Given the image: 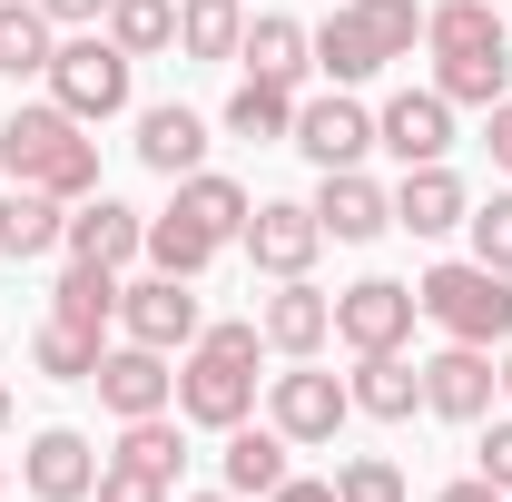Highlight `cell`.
<instances>
[{
    "mask_svg": "<svg viewBox=\"0 0 512 502\" xmlns=\"http://www.w3.org/2000/svg\"><path fill=\"white\" fill-rule=\"evenodd\" d=\"M109 463H138V473H158V483H178V463H188V443H178V424L168 414H138V424H119V453Z\"/></svg>",
    "mask_w": 512,
    "mask_h": 502,
    "instance_id": "d6a6232c",
    "label": "cell"
},
{
    "mask_svg": "<svg viewBox=\"0 0 512 502\" xmlns=\"http://www.w3.org/2000/svg\"><path fill=\"white\" fill-rule=\"evenodd\" d=\"M188 502H247V493H227V483H217V493H188Z\"/></svg>",
    "mask_w": 512,
    "mask_h": 502,
    "instance_id": "7bdbcfd3",
    "label": "cell"
},
{
    "mask_svg": "<svg viewBox=\"0 0 512 502\" xmlns=\"http://www.w3.org/2000/svg\"><path fill=\"white\" fill-rule=\"evenodd\" d=\"M286 453H296V443L276 434V424H237V434H227V453H217V473H227V493H247V502H266L276 493V483H286Z\"/></svg>",
    "mask_w": 512,
    "mask_h": 502,
    "instance_id": "cb8c5ba5",
    "label": "cell"
},
{
    "mask_svg": "<svg viewBox=\"0 0 512 502\" xmlns=\"http://www.w3.org/2000/svg\"><path fill=\"white\" fill-rule=\"evenodd\" d=\"M237 69H247V79H276V89H306V69H316V30L286 20V10H256L247 40H237Z\"/></svg>",
    "mask_w": 512,
    "mask_h": 502,
    "instance_id": "ffe728a7",
    "label": "cell"
},
{
    "mask_svg": "<svg viewBox=\"0 0 512 502\" xmlns=\"http://www.w3.org/2000/svg\"><path fill=\"white\" fill-rule=\"evenodd\" d=\"M375 148L394 158V168H434V158H453V99L424 79V89H394L375 109Z\"/></svg>",
    "mask_w": 512,
    "mask_h": 502,
    "instance_id": "7c38bea8",
    "label": "cell"
},
{
    "mask_svg": "<svg viewBox=\"0 0 512 502\" xmlns=\"http://www.w3.org/2000/svg\"><path fill=\"white\" fill-rule=\"evenodd\" d=\"M197 325H207V306H197V286L188 276H119V335L128 345H158V355H188L197 345Z\"/></svg>",
    "mask_w": 512,
    "mask_h": 502,
    "instance_id": "ba28073f",
    "label": "cell"
},
{
    "mask_svg": "<svg viewBox=\"0 0 512 502\" xmlns=\"http://www.w3.org/2000/svg\"><path fill=\"white\" fill-rule=\"evenodd\" d=\"M266 424L296 443V453H316V443H335L355 424V394H345V375H325L316 355H296L286 375H266Z\"/></svg>",
    "mask_w": 512,
    "mask_h": 502,
    "instance_id": "52a82bcc",
    "label": "cell"
},
{
    "mask_svg": "<svg viewBox=\"0 0 512 502\" xmlns=\"http://www.w3.org/2000/svg\"><path fill=\"white\" fill-rule=\"evenodd\" d=\"M237 247H247L256 276H306L316 247H325V227H316V207H306V197H256L247 227H237Z\"/></svg>",
    "mask_w": 512,
    "mask_h": 502,
    "instance_id": "30bf717a",
    "label": "cell"
},
{
    "mask_svg": "<svg viewBox=\"0 0 512 502\" xmlns=\"http://www.w3.org/2000/svg\"><path fill=\"white\" fill-rule=\"evenodd\" d=\"M60 247H69V266H109V276H128L138 256H148V217L128 207V197H79L69 207V227H60Z\"/></svg>",
    "mask_w": 512,
    "mask_h": 502,
    "instance_id": "4fadbf2b",
    "label": "cell"
},
{
    "mask_svg": "<svg viewBox=\"0 0 512 502\" xmlns=\"http://www.w3.org/2000/svg\"><path fill=\"white\" fill-rule=\"evenodd\" d=\"M99 443L79 434V424H40L30 434V453H20V483H30V502H89L99 493Z\"/></svg>",
    "mask_w": 512,
    "mask_h": 502,
    "instance_id": "9a60e30c",
    "label": "cell"
},
{
    "mask_svg": "<svg viewBox=\"0 0 512 502\" xmlns=\"http://www.w3.org/2000/svg\"><path fill=\"white\" fill-rule=\"evenodd\" d=\"M424 50H434V89L453 109L512 99V30L493 0H424Z\"/></svg>",
    "mask_w": 512,
    "mask_h": 502,
    "instance_id": "6da1fadb",
    "label": "cell"
},
{
    "mask_svg": "<svg viewBox=\"0 0 512 502\" xmlns=\"http://www.w3.org/2000/svg\"><path fill=\"white\" fill-rule=\"evenodd\" d=\"M0 493H10V463H0Z\"/></svg>",
    "mask_w": 512,
    "mask_h": 502,
    "instance_id": "f6af8a7d",
    "label": "cell"
},
{
    "mask_svg": "<svg viewBox=\"0 0 512 502\" xmlns=\"http://www.w3.org/2000/svg\"><path fill=\"white\" fill-rule=\"evenodd\" d=\"M335 502H414V493H404V463L394 453H345L335 463Z\"/></svg>",
    "mask_w": 512,
    "mask_h": 502,
    "instance_id": "836d02e7",
    "label": "cell"
},
{
    "mask_svg": "<svg viewBox=\"0 0 512 502\" xmlns=\"http://www.w3.org/2000/svg\"><path fill=\"white\" fill-rule=\"evenodd\" d=\"M463 217H473V188L453 178V158L404 168V188H394V227H404V237H453Z\"/></svg>",
    "mask_w": 512,
    "mask_h": 502,
    "instance_id": "44dd1931",
    "label": "cell"
},
{
    "mask_svg": "<svg viewBox=\"0 0 512 502\" xmlns=\"http://www.w3.org/2000/svg\"><path fill=\"white\" fill-rule=\"evenodd\" d=\"M247 0H178V60H237Z\"/></svg>",
    "mask_w": 512,
    "mask_h": 502,
    "instance_id": "f546056e",
    "label": "cell"
},
{
    "mask_svg": "<svg viewBox=\"0 0 512 502\" xmlns=\"http://www.w3.org/2000/svg\"><path fill=\"white\" fill-rule=\"evenodd\" d=\"M50 315H60V325H89V335H109V325H119V276H109V266H69L60 286H50Z\"/></svg>",
    "mask_w": 512,
    "mask_h": 502,
    "instance_id": "4dcf8cb0",
    "label": "cell"
},
{
    "mask_svg": "<svg viewBox=\"0 0 512 502\" xmlns=\"http://www.w3.org/2000/svg\"><path fill=\"white\" fill-rule=\"evenodd\" d=\"M306 207H316V227L335 237V247H375L384 227H394V188H375L365 168H325Z\"/></svg>",
    "mask_w": 512,
    "mask_h": 502,
    "instance_id": "e0dca14e",
    "label": "cell"
},
{
    "mask_svg": "<svg viewBox=\"0 0 512 502\" xmlns=\"http://www.w3.org/2000/svg\"><path fill=\"white\" fill-rule=\"evenodd\" d=\"M99 355H109V335H89V325H60V315L30 325V365H40L50 384H89V375H99Z\"/></svg>",
    "mask_w": 512,
    "mask_h": 502,
    "instance_id": "4316f807",
    "label": "cell"
},
{
    "mask_svg": "<svg viewBox=\"0 0 512 502\" xmlns=\"http://www.w3.org/2000/svg\"><path fill=\"white\" fill-rule=\"evenodd\" d=\"M50 99H60L69 119H119L128 99H138V60H128L109 30H79V40H60L50 50Z\"/></svg>",
    "mask_w": 512,
    "mask_h": 502,
    "instance_id": "8992f818",
    "label": "cell"
},
{
    "mask_svg": "<svg viewBox=\"0 0 512 502\" xmlns=\"http://www.w3.org/2000/svg\"><path fill=\"white\" fill-rule=\"evenodd\" d=\"M50 50H60V20L40 0H0V79H50Z\"/></svg>",
    "mask_w": 512,
    "mask_h": 502,
    "instance_id": "d4e9b609",
    "label": "cell"
},
{
    "mask_svg": "<svg viewBox=\"0 0 512 502\" xmlns=\"http://www.w3.org/2000/svg\"><path fill=\"white\" fill-rule=\"evenodd\" d=\"M493 345H444V355H424V414H444V424H483L493 414Z\"/></svg>",
    "mask_w": 512,
    "mask_h": 502,
    "instance_id": "2e32d148",
    "label": "cell"
},
{
    "mask_svg": "<svg viewBox=\"0 0 512 502\" xmlns=\"http://www.w3.org/2000/svg\"><path fill=\"white\" fill-rule=\"evenodd\" d=\"M473 473H483V483H493V493L512 502V414H503V424L483 414V443H473Z\"/></svg>",
    "mask_w": 512,
    "mask_h": 502,
    "instance_id": "d590c367",
    "label": "cell"
},
{
    "mask_svg": "<svg viewBox=\"0 0 512 502\" xmlns=\"http://www.w3.org/2000/svg\"><path fill=\"white\" fill-rule=\"evenodd\" d=\"M217 128H227V138H256V148H266V138H296V89H276V79H237V99L217 109Z\"/></svg>",
    "mask_w": 512,
    "mask_h": 502,
    "instance_id": "83f0119b",
    "label": "cell"
},
{
    "mask_svg": "<svg viewBox=\"0 0 512 502\" xmlns=\"http://www.w3.org/2000/svg\"><path fill=\"white\" fill-rule=\"evenodd\" d=\"M89 502H178L158 473H138V463H99V493Z\"/></svg>",
    "mask_w": 512,
    "mask_h": 502,
    "instance_id": "8d00e7d4",
    "label": "cell"
},
{
    "mask_svg": "<svg viewBox=\"0 0 512 502\" xmlns=\"http://www.w3.org/2000/svg\"><path fill=\"white\" fill-rule=\"evenodd\" d=\"M414 40H424V0H335L316 20V69L325 89H365L375 69L414 60Z\"/></svg>",
    "mask_w": 512,
    "mask_h": 502,
    "instance_id": "3957f363",
    "label": "cell"
},
{
    "mask_svg": "<svg viewBox=\"0 0 512 502\" xmlns=\"http://www.w3.org/2000/svg\"><path fill=\"white\" fill-rule=\"evenodd\" d=\"M168 207H178V217H197L217 247H237V227H247V207H256V197L237 188L227 168H197V178H178V197H168Z\"/></svg>",
    "mask_w": 512,
    "mask_h": 502,
    "instance_id": "484cf974",
    "label": "cell"
},
{
    "mask_svg": "<svg viewBox=\"0 0 512 502\" xmlns=\"http://www.w3.org/2000/svg\"><path fill=\"white\" fill-rule=\"evenodd\" d=\"M99 30L119 40L128 60H158V50H178V0H109Z\"/></svg>",
    "mask_w": 512,
    "mask_h": 502,
    "instance_id": "1f68e13d",
    "label": "cell"
},
{
    "mask_svg": "<svg viewBox=\"0 0 512 502\" xmlns=\"http://www.w3.org/2000/svg\"><path fill=\"white\" fill-rule=\"evenodd\" d=\"M256 335H266V355H325V335H335V296L306 286V276H276V296L256 306Z\"/></svg>",
    "mask_w": 512,
    "mask_h": 502,
    "instance_id": "d6986e66",
    "label": "cell"
},
{
    "mask_svg": "<svg viewBox=\"0 0 512 502\" xmlns=\"http://www.w3.org/2000/svg\"><path fill=\"white\" fill-rule=\"evenodd\" d=\"M60 227H69V197L20 188V178L0 188V256H20V266H30V256H50V247H60Z\"/></svg>",
    "mask_w": 512,
    "mask_h": 502,
    "instance_id": "603a6c76",
    "label": "cell"
},
{
    "mask_svg": "<svg viewBox=\"0 0 512 502\" xmlns=\"http://www.w3.org/2000/svg\"><path fill=\"white\" fill-rule=\"evenodd\" d=\"M424 325H444V345H512V276L483 256H453L414 286Z\"/></svg>",
    "mask_w": 512,
    "mask_h": 502,
    "instance_id": "5b68a950",
    "label": "cell"
},
{
    "mask_svg": "<svg viewBox=\"0 0 512 502\" xmlns=\"http://www.w3.org/2000/svg\"><path fill=\"white\" fill-rule=\"evenodd\" d=\"M463 227H473V256L512 276V188H493L483 207H473V217H463Z\"/></svg>",
    "mask_w": 512,
    "mask_h": 502,
    "instance_id": "e575fe53",
    "label": "cell"
},
{
    "mask_svg": "<svg viewBox=\"0 0 512 502\" xmlns=\"http://www.w3.org/2000/svg\"><path fill=\"white\" fill-rule=\"evenodd\" d=\"M434 502H503V493H493L483 473H463V483H444V493H434Z\"/></svg>",
    "mask_w": 512,
    "mask_h": 502,
    "instance_id": "60d3db41",
    "label": "cell"
},
{
    "mask_svg": "<svg viewBox=\"0 0 512 502\" xmlns=\"http://www.w3.org/2000/svg\"><path fill=\"white\" fill-rule=\"evenodd\" d=\"M99 404H109V414H119V424H138V414H168V404H178V355H158V345H109V355H99Z\"/></svg>",
    "mask_w": 512,
    "mask_h": 502,
    "instance_id": "5bb4252c",
    "label": "cell"
},
{
    "mask_svg": "<svg viewBox=\"0 0 512 502\" xmlns=\"http://www.w3.org/2000/svg\"><path fill=\"white\" fill-rule=\"evenodd\" d=\"M266 502H335V483H306V473H286V483H276Z\"/></svg>",
    "mask_w": 512,
    "mask_h": 502,
    "instance_id": "ab89813d",
    "label": "cell"
},
{
    "mask_svg": "<svg viewBox=\"0 0 512 502\" xmlns=\"http://www.w3.org/2000/svg\"><path fill=\"white\" fill-rule=\"evenodd\" d=\"M40 10H50L60 30H99V20H109V0H40Z\"/></svg>",
    "mask_w": 512,
    "mask_h": 502,
    "instance_id": "f35d334b",
    "label": "cell"
},
{
    "mask_svg": "<svg viewBox=\"0 0 512 502\" xmlns=\"http://www.w3.org/2000/svg\"><path fill=\"white\" fill-rule=\"evenodd\" d=\"M0 178H20V188H50V197H99V138L89 119H69L60 99H40V109H20V119L0 128Z\"/></svg>",
    "mask_w": 512,
    "mask_h": 502,
    "instance_id": "277c9868",
    "label": "cell"
},
{
    "mask_svg": "<svg viewBox=\"0 0 512 502\" xmlns=\"http://www.w3.org/2000/svg\"><path fill=\"white\" fill-rule=\"evenodd\" d=\"M207 138H217V128L197 119L188 99H158V109H138V138H128V148H138V168H148V178H168V188H178V178L207 168Z\"/></svg>",
    "mask_w": 512,
    "mask_h": 502,
    "instance_id": "ac0fdd59",
    "label": "cell"
},
{
    "mask_svg": "<svg viewBox=\"0 0 512 502\" xmlns=\"http://www.w3.org/2000/svg\"><path fill=\"white\" fill-rule=\"evenodd\" d=\"M493 375H503V394H512V345H493Z\"/></svg>",
    "mask_w": 512,
    "mask_h": 502,
    "instance_id": "b9f144b4",
    "label": "cell"
},
{
    "mask_svg": "<svg viewBox=\"0 0 512 502\" xmlns=\"http://www.w3.org/2000/svg\"><path fill=\"white\" fill-rule=\"evenodd\" d=\"M256 355H266L256 315L197 325V345L178 355V424H197V434H237V424L256 414Z\"/></svg>",
    "mask_w": 512,
    "mask_h": 502,
    "instance_id": "7a4b0ae2",
    "label": "cell"
},
{
    "mask_svg": "<svg viewBox=\"0 0 512 502\" xmlns=\"http://www.w3.org/2000/svg\"><path fill=\"white\" fill-rule=\"evenodd\" d=\"M345 394H355V414H375V424H414V414H424V365H414V355H355Z\"/></svg>",
    "mask_w": 512,
    "mask_h": 502,
    "instance_id": "7402d4cb",
    "label": "cell"
},
{
    "mask_svg": "<svg viewBox=\"0 0 512 502\" xmlns=\"http://www.w3.org/2000/svg\"><path fill=\"white\" fill-rule=\"evenodd\" d=\"M483 148H493V168L512 178V99H493V109H483Z\"/></svg>",
    "mask_w": 512,
    "mask_h": 502,
    "instance_id": "74e56055",
    "label": "cell"
},
{
    "mask_svg": "<svg viewBox=\"0 0 512 502\" xmlns=\"http://www.w3.org/2000/svg\"><path fill=\"white\" fill-rule=\"evenodd\" d=\"M217 237H207V227H197V217H178V207H158V217H148V266H158V276H207V266H217Z\"/></svg>",
    "mask_w": 512,
    "mask_h": 502,
    "instance_id": "f1b7e54d",
    "label": "cell"
},
{
    "mask_svg": "<svg viewBox=\"0 0 512 502\" xmlns=\"http://www.w3.org/2000/svg\"><path fill=\"white\" fill-rule=\"evenodd\" d=\"M0 424H10V384H0Z\"/></svg>",
    "mask_w": 512,
    "mask_h": 502,
    "instance_id": "ee69618b",
    "label": "cell"
},
{
    "mask_svg": "<svg viewBox=\"0 0 512 502\" xmlns=\"http://www.w3.org/2000/svg\"><path fill=\"white\" fill-rule=\"evenodd\" d=\"M414 286H394V276H355L345 296H335V345L345 355H404L414 345Z\"/></svg>",
    "mask_w": 512,
    "mask_h": 502,
    "instance_id": "9c48e42d",
    "label": "cell"
},
{
    "mask_svg": "<svg viewBox=\"0 0 512 502\" xmlns=\"http://www.w3.org/2000/svg\"><path fill=\"white\" fill-rule=\"evenodd\" d=\"M286 148H306L316 178H325V168H365V148H375V109H365L355 89H316V99H296V138H286Z\"/></svg>",
    "mask_w": 512,
    "mask_h": 502,
    "instance_id": "8fae6325",
    "label": "cell"
}]
</instances>
